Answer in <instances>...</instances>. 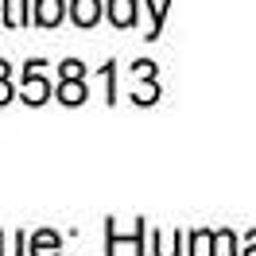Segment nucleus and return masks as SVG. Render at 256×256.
Instances as JSON below:
<instances>
[{
  "mask_svg": "<svg viewBox=\"0 0 256 256\" xmlns=\"http://www.w3.org/2000/svg\"><path fill=\"white\" fill-rule=\"evenodd\" d=\"M35 66H39V62H32V70L24 74V101H28V105H43V101L50 97V82L39 78Z\"/></svg>",
  "mask_w": 256,
  "mask_h": 256,
  "instance_id": "nucleus-1",
  "label": "nucleus"
},
{
  "mask_svg": "<svg viewBox=\"0 0 256 256\" xmlns=\"http://www.w3.org/2000/svg\"><path fill=\"white\" fill-rule=\"evenodd\" d=\"M62 0H35V24L39 28H58L62 24Z\"/></svg>",
  "mask_w": 256,
  "mask_h": 256,
  "instance_id": "nucleus-2",
  "label": "nucleus"
},
{
  "mask_svg": "<svg viewBox=\"0 0 256 256\" xmlns=\"http://www.w3.org/2000/svg\"><path fill=\"white\" fill-rule=\"evenodd\" d=\"M70 16L78 28H94L97 20H101V0H74L70 4Z\"/></svg>",
  "mask_w": 256,
  "mask_h": 256,
  "instance_id": "nucleus-3",
  "label": "nucleus"
},
{
  "mask_svg": "<svg viewBox=\"0 0 256 256\" xmlns=\"http://www.w3.org/2000/svg\"><path fill=\"white\" fill-rule=\"evenodd\" d=\"M86 97H90L86 78H58V101L62 105H82Z\"/></svg>",
  "mask_w": 256,
  "mask_h": 256,
  "instance_id": "nucleus-4",
  "label": "nucleus"
},
{
  "mask_svg": "<svg viewBox=\"0 0 256 256\" xmlns=\"http://www.w3.org/2000/svg\"><path fill=\"white\" fill-rule=\"evenodd\" d=\"M58 252H62V240L54 229H39L32 237V256H58Z\"/></svg>",
  "mask_w": 256,
  "mask_h": 256,
  "instance_id": "nucleus-5",
  "label": "nucleus"
},
{
  "mask_svg": "<svg viewBox=\"0 0 256 256\" xmlns=\"http://www.w3.org/2000/svg\"><path fill=\"white\" fill-rule=\"evenodd\" d=\"M112 28H132L136 24V0H109Z\"/></svg>",
  "mask_w": 256,
  "mask_h": 256,
  "instance_id": "nucleus-6",
  "label": "nucleus"
},
{
  "mask_svg": "<svg viewBox=\"0 0 256 256\" xmlns=\"http://www.w3.org/2000/svg\"><path fill=\"white\" fill-rule=\"evenodd\" d=\"M24 248H28V237L24 233H0V256H24Z\"/></svg>",
  "mask_w": 256,
  "mask_h": 256,
  "instance_id": "nucleus-7",
  "label": "nucleus"
},
{
  "mask_svg": "<svg viewBox=\"0 0 256 256\" xmlns=\"http://www.w3.org/2000/svg\"><path fill=\"white\" fill-rule=\"evenodd\" d=\"M4 24H8V28H24V24H28L24 0H4Z\"/></svg>",
  "mask_w": 256,
  "mask_h": 256,
  "instance_id": "nucleus-8",
  "label": "nucleus"
},
{
  "mask_svg": "<svg viewBox=\"0 0 256 256\" xmlns=\"http://www.w3.org/2000/svg\"><path fill=\"white\" fill-rule=\"evenodd\" d=\"M214 244H218V256H237V240H233V233H229V229L214 233Z\"/></svg>",
  "mask_w": 256,
  "mask_h": 256,
  "instance_id": "nucleus-9",
  "label": "nucleus"
},
{
  "mask_svg": "<svg viewBox=\"0 0 256 256\" xmlns=\"http://www.w3.org/2000/svg\"><path fill=\"white\" fill-rule=\"evenodd\" d=\"M210 240H214V233H210V229H198V233L190 237V256H210V252H206Z\"/></svg>",
  "mask_w": 256,
  "mask_h": 256,
  "instance_id": "nucleus-10",
  "label": "nucleus"
},
{
  "mask_svg": "<svg viewBox=\"0 0 256 256\" xmlns=\"http://www.w3.org/2000/svg\"><path fill=\"white\" fill-rule=\"evenodd\" d=\"M58 78H86V66H82L78 58H66L62 70H58Z\"/></svg>",
  "mask_w": 256,
  "mask_h": 256,
  "instance_id": "nucleus-11",
  "label": "nucleus"
},
{
  "mask_svg": "<svg viewBox=\"0 0 256 256\" xmlns=\"http://www.w3.org/2000/svg\"><path fill=\"white\" fill-rule=\"evenodd\" d=\"M244 256H256V229L244 237Z\"/></svg>",
  "mask_w": 256,
  "mask_h": 256,
  "instance_id": "nucleus-12",
  "label": "nucleus"
},
{
  "mask_svg": "<svg viewBox=\"0 0 256 256\" xmlns=\"http://www.w3.org/2000/svg\"><path fill=\"white\" fill-rule=\"evenodd\" d=\"M4 101H12V90H8V86H4V78H0V105H4Z\"/></svg>",
  "mask_w": 256,
  "mask_h": 256,
  "instance_id": "nucleus-13",
  "label": "nucleus"
},
{
  "mask_svg": "<svg viewBox=\"0 0 256 256\" xmlns=\"http://www.w3.org/2000/svg\"><path fill=\"white\" fill-rule=\"evenodd\" d=\"M4 74H8V62H0V78H4Z\"/></svg>",
  "mask_w": 256,
  "mask_h": 256,
  "instance_id": "nucleus-14",
  "label": "nucleus"
}]
</instances>
